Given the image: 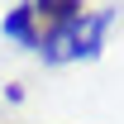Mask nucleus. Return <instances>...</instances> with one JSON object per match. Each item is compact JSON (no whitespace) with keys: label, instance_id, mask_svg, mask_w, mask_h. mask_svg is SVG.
Returning <instances> with one entry per match:
<instances>
[{"label":"nucleus","instance_id":"nucleus-1","mask_svg":"<svg viewBox=\"0 0 124 124\" xmlns=\"http://www.w3.org/2000/svg\"><path fill=\"white\" fill-rule=\"evenodd\" d=\"M110 24H115V15L110 10H95V15H81L72 19V24H62V29H48L43 43H38V53H43V62H91L100 57V48H105V33Z\"/></svg>","mask_w":124,"mask_h":124},{"label":"nucleus","instance_id":"nucleus-2","mask_svg":"<svg viewBox=\"0 0 124 124\" xmlns=\"http://www.w3.org/2000/svg\"><path fill=\"white\" fill-rule=\"evenodd\" d=\"M33 0H24V5H15V10H10V15H5V24H0V33H5V38H10V43H19V48H33V53H38V43H43V33L33 29Z\"/></svg>","mask_w":124,"mask_h":124},{"label":"nucleus","instance_id":"nucleus-3","mask_svg":"<svg viewBox=\"0 0 124 124\" xmlns=\"http://www.w3.org/2000/svg\"><path fill=\"white\" fill-rule=\"evenodd\" d=\"M33 15L48 19L53 29H62V24H72V19L86 15V0H33Z\"/></svg>","mask_w":124,"mask_h":124}]
</instances>
